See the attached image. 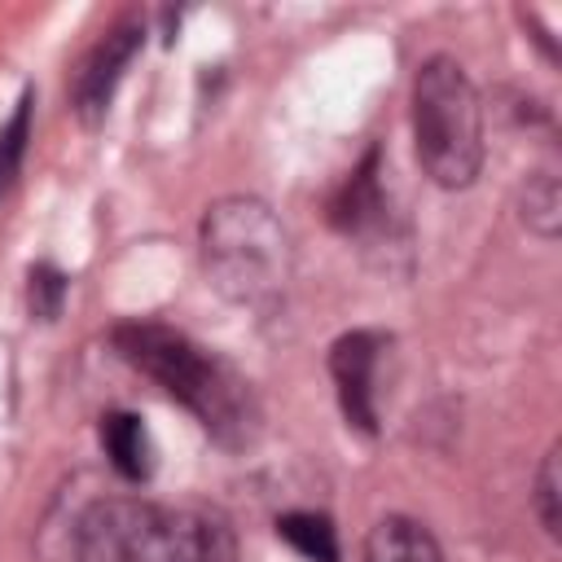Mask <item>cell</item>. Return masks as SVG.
<instances>
[{"label": "cell", "mask_w": 562, "mask_h": 562, "mask_svg": "<svg viewBox=\"0 0 562 562\" xmlns=\"http://www.w3.org/2000/svg\"><path fill=\"white\" fill-rule=\"evenodd\" d=\"M114 347L132 369H140L171 400H180L215 443L246 448L255 439L259 404L250 382L189 334L158 321H127L114 329Z\"/></svg>", "instance_id": "obj_1"}, {"label": "cell", "mask_w": 562, "mask_h": 562, "mask_svg": "<svg viewBox=\"0 0 562 562\" xmlns=\"http://www.w3.org/2000/svg\"><path fill=\"white\" fill-rule=\"evenodd\" d=\"M75 562H237V549L220 514L110 496L79 514Z\"/></svg>", "instance_id": "obj_2"}, {"label": "cell", "mask_w": 562, "mask_h": 562, "mask_svg": "<svg viewBox=\"0 0 562 562\" xmlns=\"http://www.w3.org/2000/svg\"><path fill=\"white\" fill-rule=\"evenodd\" d=\"M198 255L206 281L246 307H263L285 294L294 272V246L268 202L233 193L206 206L198 224Z\"/></svg>", "instance_id": "obj_3"}, {"label": "cell", "mask_w": 562, "mask_h": 562, "mask_svg": "<svg viewBox=\"0 0 562 562\" xmlns=\"http://www.w3.org/2000/svg\"><path fill=\"white\" fill-rule=\"evenodd\" d=\"M413 145L439 189L474 184L483 167V105L457 57H426L413 75Z\"/></svg>", "instance_id": "obj_4"}, {"label": "cell", "mask_w": 562, "mask_h": 562, "mask_svg": "<svg viewBox=\"0 0 562 562\" xmlns=\"http://www.w3.org/2000/svg\"><path fill=\"white\" fill-rule=\"evenodd\" d=\"M140 44H145V26L136 18H123V22H114L88 48V57L79 61L75 83H70V105H75V114H79L83 127H97L110 114L114 88H119L123 70L132 66V57L140 53Z\"/></svg>", "instance_id": "obj_5"}, {"label": "cell", "mask_w": 562, "mask_h": 562, "mask_svg": "<svg viewBox=\"0 0 562 562\" xmlns=\"http://www.w3.org/2000/svg\"><path fill=\"white\" fill-rule=\"evenodd\" d=\"M386 338L378 329H351L329 347V378L338 386V408L347 417V426L373 435L378 430V360H382Z\"/></svg>", "instance_id": "obj_6"}, {"label": "cell", "mask_w": 562, "mask_h": 562, "mask_svg": "<svg viewBox=\"0 0 562 562\" xmlns=\"http://www.w3.org/2000/svg\"><path fill=\"white\" fill-rule=\"evenodd\" d=\"M382 162H378V149H369L364 154V162L342 180V189L334 193V202H329V224L334 228H342L347 237L356 233H373V228H382V220H386V198H382Z\"/></svg>", "instance_id": "obj_7"}, {"label": "cell", "mask_w": 562, "mask_h": 562, "mask_svg": "<svg viewBox=\"0 0 562 562\" xmlns=\"http://www.w3.org/2000/svg\"><path fill=\"white\" fill-rule=\"evenodd\" d=\"M364 562H443V553L417 518L386 514L364 536Z\"/></svg>", "instance_id": "obj_8"}, {"label": "cell", "mask_w": 562, "mask_h": 562, "mask_svg": "<svg viewBox=\"0 0 562 562\" xmlns=\"http://www.w3.org/2000/svg\"><path fill=\"white\" fill-rule=\"evenodd\" d=\"M97 435H101V448H105L110 465H114L123 479H132V483L149 479V470H154V448H149V435H145V426H140L136 413H123V408H119V413H105L101 426H97Z\"/></svg>", "instance_id": "obj_9"}, {"label": "cell", "mask_w": 562, "mask_h": 562, "mask_svg": "<svg viewBox=\"0 0 562 562\" xmlns=\"http://www.w3.org/2000/svg\"><path fill=\"white\" fill-rule=\"evenodd\" d=\"M277 536L307 562H338V531L316 509H290L277 518Z\"/></svg>", "instance_id": "obj_10"}, {"label": "cell", "mask_w": 562, "mask_h": 562, "mask_svg": "<svg viewBox=\"0 0 562 562\" xmlns=\"http://www.w3.org/2000/svg\"><path fill=\"white\" fill-rule=\"evenodd\" d=\"M518 215H522V224L536 237H544V241L558 237V228H562V189H558V176L553 171L527 176V184L518 193Z\"/></svg>", "instance_id": "obj_11"}, {"label": "cell", "mask_w": 562, "mask_h": 562, "mask_svg": "<svg viewBox=\"0 0 562 562\" xmlns=\"http://www.w3.org/2000/svg\"><path fill=\"white\" fill-rule=\"evenodd\" d=\"M26 140H31V92H22V101L13 105L9 123L0 127V198L13 189V180L22 171Z\"/></svg>", "instance_id": "obj_12"}, {"label": "cell", "mask_w": 562, "mask_h": 562, "mask_svg": "<svg viewBox=\"0 0 562 562\" xmlns=\"http://www.w3.org/2000/svg\"><path fill=\"white\" fill-rule=\"evenodd\" d=\"M61 299H66V272H57L53 263H31V272H26V303H31V316L53 321V316L61 312Z\"/></svg>", "instance_id": "obj_13"}, {"label": "cell", "mask_w": 562, "mask_h": 562, "mask_svg": "<svg viewBox=\"0 0 562 562\" xmlns=\"http://www.w3.org/2000/svg\"><path fill=\"white\" fill-rule=\"evenodd\" d=\"M558 443H549V452H544V461H540V470H536V518H540V527H544V536L549 540H558V522H562V509H558Z\"/></svg>", "instance_id": "obj_14"}]
</instances>
